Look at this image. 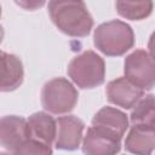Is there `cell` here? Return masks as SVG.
<instances>
[{
  "label": "cell",
  "mask_w": 155,
  "mask_h": 155,
  "mask_svg": "<svg viewBox=\"0 0 155 155\" xmlns=\"http://www.w3.org/2000/svg\"><path fill=\"white\" fill-rule=\"evenodd\" d=\"M84 130V122L75 116H61L57 119L56 147L64 150H74L79 147Z\"/></svg>",
  "instance_id": "obj_8"
},
{
  "label": "cell",
  "mask_w": 155,
  "mask_h": 155,
  "mask_svg": "<svg viewBox=\"0 0 155 155\" xmlns=\"http://www.w3.org/2000/svg\"><path fill=\"white\" fill-rule=\"evenodd\" d=\"M122 137L97 126H91L84 140L82 150L86 155H114L120 150Z\"/></svg>",
  "instance_id": "obj_6"
},
{
  "label": "cell",
  "mask_w": 155,
  "mask_h": 155,
  "mask_svg": "<svg viewBox=\"0 0 155 155\" xmlns=\"http://www.w3.org/2000/svg\"><path fill=\"white\" fill-rule=\"evenodd\" d=\"M42 105L54 114H63L71 110L78 101V92L65 79L58 78L48 81L41 94Z\"/></svg>",
  "instance_id": "obj_4"
},
{
  "label": "cell",
  "mask_w": 155,
  "mask_h": 155,
  "mask_svg": "<svg viewBox=\"0 0 155 155\" xmlns=\"http://www.w3.org/2000/svg\"><path fill=\"white\" fill-rule=\"evenodd\" d=\"M68 74L78 86L92 88L104 81V62L94 52L86 51L70 62Z\"/></svg>",
  "instance_id": "obj_3"
},
{
  "label": "cell",
  "mask_w": 155,
  "mask_h": 155,
  "mask_svg": "<svg viewBox=\"0 0 155 155\" xmlns=\"http://www.w3.org/2000/svg\"><path fill=\"white\" fill-rule=\"evenodd\" d=\"M149 51H150L151 58L155 61V31L153 33V35L150 36V40H149Z\"/></svg>",
  "instance_id": "obj_17"
},
{
  "label": "cell",
  "mask_w": 155,
  "mask_h": 155,
  "mask_svg": "<svg viewBox=\"0 0 155 155\" xmlns=\"http://www.w3.org/2000/svg\"><path fill=\"white\" fill-rule=\"evenodd\" d=\"M48 10L54 24L71 36H85L90 33L93 21L81 1H51Z\"/></svg>",
  "instance_id": "obj_1"
},
{
  "label": "cell",
  "mask_w": 155,
  "mask_h": 155,
  "mask_svg": "<svg viewBox=\"0 0 155 155\" xmlns=\"http://www.w3.org/2000/svg\"><path fill=\"white\" fill-rule=\"evenodd\" d=\"M131 122L134 127L155 131V96L139 99L131 113Z\"/></svg>",
  "instance_id": "obj_14"
},
{
  "label": "cell",
  "mask_w": 155,
  "mask_h": 155,
  "mask_svg": "<svg viewBox=\"0 0 155 155\" xmlns=\"http://www.w3.org/2000/svg\"><path fill=\"white\" fill-rule=\"evenodd\" d=\"M28 136V122L23 117L5 116L1 119V144L7 150H15Z\"/></svg>",
  "instance_id": "obj_9"
},
{
  "label": "cell",
  "mask_w": 155,
  "mask_h": 155,
  "mask_svg": "<svg viewBox=\"0 0 155 155\" xmlns=\"http://www.w3.org/2000/svg\"><path fill=\"white\" fill-rule=\"evenodd\" d=\"M116 8L119 13L130 19H142L147 17L153 8L150 1H117Z\"/></svg>",
  "instance_id": "obj_15"
},
{
  "label": "cell",
  "mask_w": 155,
  "mask_h": 155,
  "mask_svg": "<svg viewBox=\"0 0 155 155\" xmlns=\"http://www.w3.org/2000/svg\"><path fill=\"white\" fill-rule=\"evenodd\" d=\"M92 125L105 128L122 137L127 128V117L120 110L110 108V107H105L94 115L92 120Z\"/></svg>",
  "instance_id": "obj_11"
},
{
  "label": "cell",
  "mask_w": 155,
  "mask_h": 155,
  "mask_svg": "<svg viewBox=\"0 0 155 155\" xmlns=\"http://www.w3.org/2000/svg\"><path fill=\"white\" fill-rule=\"evenodd\" d=\"M107 97L111 103L128 109L139 102L143 97V90L133 85L126 78H120L108 84Z\"/></svg>",
  "instance_id": "obj_7"
},
{
  "label": "cell",
  "mask_w": 155,
  "mask_h": 155,
  "mask_svg": "<svg viewBox=\"0 0 155 155\" xmlns=\"http://www.w3.org/2000/svg\"><path fill=\"white\" fill-rule=\"evenodd\" d=\"M125 74L140 90H150L155 85V61L145 51L137 50L126 58Z\"/></svg>",
  "instance_id": "obj_5"
},
{
  "label": "cell",
  "mask_w": 155,
  "mask_h": 155,
  "mask_svg": "<svg viewBox=\"0 0 155 155\" xmlns=\"http://www.w3.org/2000/svg\"><path fill=\"white\" fill-rule=\"evenodd\" d=\"M126 149L136 155H150L155 149V131L132 127L126 140Z\"/></svg>",
  "instance_id": "obj_12"
},
{
  "label": "cell",
  "mask_w": 155,
  "mask_h": 155,
  "mask_svg": "<svg viewBox=\"0 0 155 155\" xmlns=\"http://www.w3.org/2000/svg\"><path fill=\"white\" fill-rule=\"evenodd\" d=\"M23 69L21 61L5 52L1 53V90L11 91L18 87L22 82Z\"/></svg>",
  "instance_id": "obj_13"
},
{
  "label": "cell",
  "mask_w": 155,
  "mask_h": 155,
  "mask_svg": "<svg viewBox=\"0 0 155 155\" xmlns=\"http://www.w3.org/2000/svg\"><path fill=\"white\" fill-rule=\"evenodd\" d=\"M19 5L22 6H25V7H31V6H41L44 2H29V4H24V2H18Z\"/></svg>",
  "instance_id": "obj_18"
},
{
  "label": "cell",
  "mask_w": 155,
  "mask_h": 155,
  "mask_svg": "<svg viewBox=\"0 0 155 155\" xmlns=\"http://www.w3.org/2000/svg\"><path fill=\"white\" fill-rule=\"evenodd\" d=\"M29 138L51 145L57 136V121L45 113H35L27 120Z\"/></svg>",
  "instance_id": "obj_10"
},
{
  "label": "cell",
  "mask_w": 155,
  "mask_h": 155,
  "mask_svg": "<svg viewBox=\"0 0 155 155\" xmlns=\"http://www.w3.org/2000/svg\"><path fill=\"white\" fill-rule=\"evenodd\" d=\"M12 154L13 155H51L52 150L48 144H45L33 138H27L15 150H12Z\"/></svg>",
  "instance_id": "obj_16"
},
{
  "label": "cell",
  "mask_w": 155,
  "mask_h": 155,
  "mask_svg": "<svg viewBox=\"0 0 155 155\" xmlns=\"http://www.w3.org/2000/svg\"><path fill=\"white\" fill-rule=\"evenodd\" d=\"M96 46L108 56H120L133 45V33L126 23L110 21L101 24L94 31Z\"/></svg>",
  "instance_id": "obj_2"
},
{
  "label": "cell",
  "mask_w": 155,
  "mask_h": 155,
  "mask_svg": "<svg viewBox=\"0 0 155 155\" xmlns=\"http://www.w3.org/2000/svg\"><path fill=\"white\" fill-rule=\"evenodd\" d=\"M1 155H8V154H5V153H2V154H1Z\"/></svg>",
  "instance_id": "obj_19"
}]
</instances>
